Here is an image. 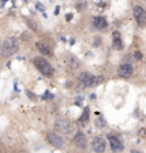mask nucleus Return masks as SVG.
Instances as JSON below:
<instances>
[{
	"instance_id": "obj_1",
	"label": "nucleus",
	"mask_w": 146,
	"mask_h": 153,
	"mask_svg": "<svg viewBox=\"0 0 146 153\" xmlns=\"http://www.w3.org/2000/svg\"><path fill=\"white\" fill-rule=\"evenodd\" d=\"M33 64L35 65V68L45 76H51L54 74V70H53V67L51 64L45 60V58H41V57H37V58H34L33 60Z\"/></svg>"
},
{
	"instance_id": "obj_2",
	"label": "nucleus",
	"mask_w": 146,
	"mask_h": 153,
	"mask_svg": "<svg viewBox=\"0 0 146 153\" xmlns=\"http://www.w3.org/2000/svg\"><path fill=\"white\" fill-rule=\"evenodd\" d=\"M78 81H79V85H81V87H92V85L101 84L102 78L101 76L92 75L90 72H82V74L78 76Z\"/></svg>"
},
{
	"instance_id": "obj_3",
	"label": "nucleus",
	"mask_w": 146,
	"mask_h": 153,
	"mask_svg": "<svg viewBox=\"0 0 146 153\" xmlns=\"http://www.w3.org/2000/svg\"><path fill=\"white\" fill-rule=\"evenodd\" d=\"M56 129L63 135H70L74 132V125H72V122H70L67 119H57Z\"/></svg>"
},
{
	"instance_id": "obj_4",
	"label": "nucleus",
	"mask_w": 146,
	"mask_h": 153,
	"mask_svg": "<svg viewBox=\"0 0 146 153\" xmlns=\"http://www.w3.org/2000/svg\"><path fill=\"white\" fill-rule=\"evenodd\" d=\"M1 53H3L4 57H10V55L16 54V53H17V41H16L14 38H7V40L3 43Z\"/></svg>"
},
{
	"instance_id": "obj_5",
	"label": "nucleus",
	"mask_w": 146,
	"mask_h": 153,
	"mask_svg": "<svg viewBox=\"0 0 146 153\" xmlns=\"http://www.w3.org/2000/svg\"><path fill=\"white\" fill-rule=\"evenodd\" d=\"M47 140L50 142V145H53L54 147H63L64 146V139L60 135L54 133V132H48L47 133Z\"/></svg>"
},
{
	"instance_id": "obj_6",
	"label": "nucleus",
	"mask_w": 146,
	"mask_h": 153,
	"mask_svg": "<svg viewBox=\"0 0 146 153\" xmlns=\"http://www.w3.org/2000/svg\"><path fill=\"white\" fill-rule=\"evenodd\" d=\"M91 145H92L94 152H97V153H104L105 149H106V143H105L104 138H94Z\"/></svg>"
},
{
	"instance_id": "obj_7",
	"label": "nucleus",
	"mask_w": 146,
	"mask_h": 153,
	"mask_svg": "<svg viewBox=\"0 0 146 153\" xmlns=\"http://www.w3.org/2000/svg\"><path fill=\"white\" fill-rule=\"evenodd\" d=\"M133 16H135V20L138 22V24H145L146 22V11L143 7L140 6H135L133 7Z\"/></svg>"
},
{
	"instance_id": "obj_8",
	"label": "nucleus",
	"mask_w": 146,
	"mask_h": 153,
	"mask_svg": "<svg viewBox=\"0 0 146 153\" xmlns=\"http://www.w3.org/2000/svg\"><path fill=\"white\" fill-rule=\"evenodd\" d=\"M108 140H109V145L112 147L113 152H121L124 149V145H122V140L118 138V136H113V135H109L108 136Z\"/></svg>"
},
{
	"instance_id": "obj_9",
	"label": "nucleus",
	"mask_w": 146,
	"mask_h": 153,
	"mask_svg": "<svg viewBox=\"0 0 146 153\" xmlns=\"http://www.w3.org/2000/svg\"><path fill=\"white\" fill-rule=\"evenodd\" d=\"M132 72H133V68H132L131 64H122V65H119V68H118V75L122 76V78L131 76Z\"/></svg>"
},
{
	"instance_id": "obj_10",
	"label": "nucleus",
	"mask_w": 146,
	"mask_h": 153,
	"mask_svg": "<svg viewBox=\"0 0 146 153\" xmlns=\"http://www.w3.org/2000/svg\"><path fill=\"white\" fill-rule=\"evenodd\" d=\"M74 145L79 147V149H85L87 147V138H85V135H82V132H78L75 136H74Z\"/></svg>"
},
{
	"instance_id": "obj_11",
	"label": "nucleus",
	"mask_w": 146,
	"mask_h": 153,
	"mask_svg": "<svg viewBox=\"0 0 146 153\" xmlns=\"http://www.w3.org/2000/svg\"><path fill=\"white\" fill-rule=\"evenodd\" d=\"M35 47H37V50L41 53V54H47V55H51V48L48 47V44L44 43V41H37L35 43Z\"/></svg>"
},
{
	"instance_id": "obj_12",
	"label": "nucleus",
	"mask_w": 146,
	"mask_h": 153,
	"mask_svg": "<svg viewBox=\"0 0 146 153\" xmlns=\"http://www.w3.org/2000/svg\"><path fill=\"white\" fill-rule=\"evenodd\" d=\"M113 47H115L116 50H122V48H124V44H122V40H121V35H119L118 31L113 33Z\"/></svg>"
},
{
	"instance_id": "obj_13",
	"label": "nucleus",
	"mask_w": 146,
	"mask_h": 153,
	"mask_svg": "<svg viewBox=\"0 0 146 153\" xmlns=\"http://www.w3.org/2000/svg\"><path fill=\"white\" fill-rule=\"evenodd\" d=\"M94 26L97 29H105L108 26V22L105 20V17H97V19H94Z\"/></svg>"
},
{
	"instance_id": "obj_14",
	"label": "nucleus",
	"mask_w": 146,
	"mask_h": 153,
	"mask_svg": "<svg viewBox=\"0 0 146 153\" xmlns=\"http://www.w3.org/2000/svg\"><path fill=\"white\" fill-rule=\"evenodd\" d=\"M65 63H67V65L72 67V68H78V65H79V61L74 57V55H67Z\"/></svg>"
},
{
	"instance_id": "obj_15",
	"label": "nucleus",
	"mask_w": 146,
	"mask_h": 153,
	"mask_svg": "<svg viewBox=\"0 0 146 153\" xmlns=\"http://www.w3.org/2000/svg\"><path fill=\"white\" fill-rule=\"evenodd\" d=\"M88 120H90V108H84V112H82V115L79 118V123L81 125H87Z\"/></svg>"
},
{
	"instance_id": "obj_16",
	"label": "nucleus",
	"mask_w": 146,
	"mask_h": 153,
	"mask_svg": "<svg viewBox=\"0 0 146 153\" xmlns=\"http://www.w3.org/2000/svg\"><path fill=\"white\" fill-rule=\"evenodd\" d=\"M85 6H87V3H85V1H79L78 4H77V9L81 11V10H84V9H85Z\"/></svg>"
},
{
	"instance_id": "obj_17",
	"label": "nucleus",
	"mask_w": 146,
	"mask_h": 153,
	"mask_svg": "<svg viewBox=\"0 0 146 153\" xmlns=\"http://www.w3.org/2000/svg\"><path fill=\"white\" fill-rule=\"evenodd\" d=\"M94 45H95V47H98V45H99V44H101V37H98V35H97V37H95V38H94Z\"/></svg>"
},
{
	"instance_id": "obj_18",
	"label": "nucleus",
	"mask_w": 146,
	"mask_h": 153,
	"mask_svg": "<svg viewBox=\"0 0 146 153\" xmlns=\"http://www.w3.org/2000/svg\"><path fill=\"white\" fill-rule=\"evenodd\" d=\"M135 58H136V60H140V58H142V53H140V51H136V53H135Z\"/></svg>"
},
{
	"instance_id": "obj_19",
	"label": "nucleus",
	"mask_w": 146,
	"mask_h": 153,
	"mask_svg": "<svg viewBox=\"0 0 146 153\" xmlns=\"http://www.w3.org/2000/svg\"><path fill=\"white\" fill-rule=\"evenodd\" d=\"M102 125H104V120L99 119V120H98V126H102Z\"/></svg>"
},
{
	"instance_id": "obj_20",
	"label": "nucleus",
	"mask_w": 146,
	"mask_h": 153,
	"mask_svg": "<svg viewBox=\"0 0 146 153\" xmlns=\"http://www.w3.org/2000/svg\"><path fill=\"white\" fill-rule=\"evenodd\" d=\"M72 19V14H67V20H71Z\"/></svg>"
},
{
	"instance_id": "obj_21",
	"label": "nucleus",
	"mask_w": 146,
	"mask_h": 153,
	"mask_svg": "<svg viewBox=\"0 0 146 153\" xmlns=\"http://www.w3.org/2000/svg\"><path fill=\"white\" fill-rule=\"evenodd\" d=\"M132 153H142V152H139V150H132Z\"/></svg>"
}]
</instances>
